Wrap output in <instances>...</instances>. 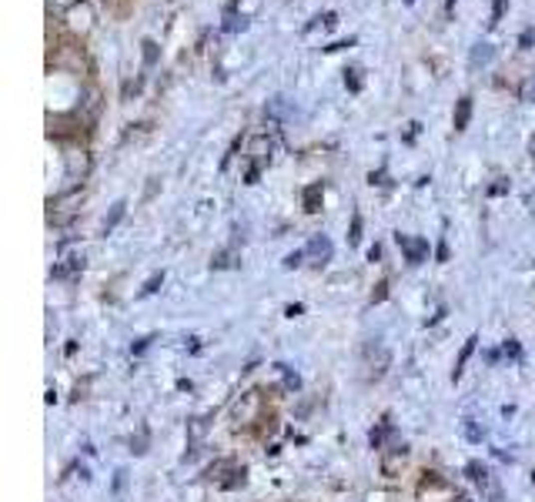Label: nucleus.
Listing matches in <instances>:
<instances>
[{"label":"nucleus","instance_id":"14","mask_svg":"<svg viewBox=\"0 0 535 502\" xmlns=\"http://www.w3.org/2000/svg\"><path fill=\"white\" fill-rule=\"evenodd\" d=\"M345 87L348 90H361V77H358V70H345Z\"/></svg>","mask_w":535,"mask_h":502},{"label":"nucleus","instance_id":"16","mask_svg":"<svg viewBox=\"0 0 535 502\" xmlns=\"http://www.w3.org/2000/svg\"><path fill=\"white\" fill-rule=\"evenodd\" d=\"M321 23H324V27H334V23H338V13H324Z\"/></svg>","mask_w":535,"mask_h":502},{"label":"nucleus","instance_id":"10","mask_svg":"<svg viewBox=\"0 0 535 502\" xmlns=\"http://www.w3.org/2000/svg\"><path fill=\"white\" fill-rule=\"evenodd\" d=\"M144 64L147 67L157 64V44H154V40H144Z\"/></svg>","mask_w":535,"mask_h":502},{"label":"nucleus","instance_id":"17","mask_svg":"<svg viewBox=\"0 0 535 502\" xmlns=\"http://www.w3.org/2000/svg\"><path fill=\"white\" fill-rule=\"evenodd\" d=\"M445 258H448V245L442 241V245H438V261H445Z\"/></svg>","mask_w":535,"mask_h":502},{"label":"nucleus","instance_id":"4","mask_svg":"<svg viewBox=\"0 0 535 502\" xmlns=\"http://www.w3.org/2000/svg\"><path fill=\"white\" fill-rule=\"evenodd\" d=\"M475 342H479V338H475V335H472V338H468L465 345H462V352H458V358H455V368H452V379H462V372H465V365H468V358H472V352H475Z\"/></svg>","mask_w":535,"mask_h":502},{"label":"nucleus","instance_id":"7","mask_svg":"<svg viewBox=\"0 0 535 502\" xmlns=\"http://www.w3.org/2000/svg\"><path fill=\"white\" fill-rule=\"evenodd\" d=\"M321 184H311V188H304V211H318V198H321Z\"/></svg>","mask_w":535,"mask_h":502},{"label":"nucleus","instance_id":"15","mask_svg":"<svg viewBox=\"0 0 535 502\" xmlns=\"http://www.w3.org/2000/svg\"><path fill=\"white\" fill-rule=\"evenodd\" d=\"M301 258H304V251H291V255L284 258V268H298V265H301Z\"/></svg>","mask_w":535,"mask_h":502},{"label":"nucleus","instance_id":"2","mask_svg":"<svg viewBox=\"0 0 535 502\" xmlns=\"http://www.w3.org/2000/svg\"><path fill=\"white\" fill-rule=\"evenodd\" d=\"M395 238H398V245L408 251V265H422L425 251H428V241H422V238H418V241H408L405 234H395Z\"/></svg>","mask_w":535,"mask_h":502},{"label":"nucleus","instance_id":"19","mask_svg":"<svg viewBox=\"0 0 535 502\" xmlns=\"http://www.w3.org/2000/svg\"><path fill=\"white\" fill-rule=\"evenodd\" d=\"M405 3H415V0H405Z\"/></svg>","mask_w":535,"mask_h":502},{"label":"nucleus","instance_id":"1","mask_svg":"<svg viewBox=\"0 0 535 502\" xmlns=\"http://www.w3.org/2000/svg\"><path fill=\"white\" fill-rule=\"evenodd\" d=\"M304 258H314L318 265H324V261L331 258V241H328L324 234H314L311 241H308V248H304Z\"/></svg>","mask_w":535,"mask_h":502},{"label":"nucleus","instance_id":"3","mask_svg":"<svg viewBox=\"0 0 535 502\" xmlns=\"http://www.w3.org/2000/svg\"><path fill=\"white\" fill-rule=\"evenodd\" d=\"M492 60H495V47L485 44V40H479V44L472 47V54H468V64L475 67V70H479V67H485V64H492Z\"/></svg>","mask_w":535,"mask_h":502},{"label":"nucleus","instance_id":"9","mask_svg":"<svg viewBox=\"0 0 535 502\" xmlns=\"http://www.w3.org/2000/svg\"><path fill=\"white\" fill-rule=\"evenodd\" d=\"M505 3H509V0H495V3H492V20H489V27H499L502 13H505Z\"/></svg>","mask_w":535,"mask_h":502},{"label":"nucleus","instance_id":"8","mask_svg":"<svg viewBox=\"0 0 535 502\" xmlns=\"http://www.w3.org/2000/svg\"><path fill=\"white\" fill-rule=\"evenodd\" d=\"M124 208H127L124 201H117V204L111 208V214H107V221H104V231H114V224H117V221L124 218Z\"/></svg>","mask_w":535,"mask_h":502},{"label":"nucleus","instance_id":"11","mask_svg":"<svg viewBox=\"0 0 535 502\" xmlns=\"http://www.w3.org/2000/svg\"><path fill=\"white\" fill-rule=\"evenodd\" d=\"M348 241H351V245H358V241H361V214H355V218H351V231H348Z\"/></svg>","mask_w":535,"mask_h":502},{"label":"nucleus","instance_id":"18","mask_svg":"<svg viewBox=\"0 0 535 502\" xmlns=\"http://www.w3.org/2000/svg\"><path fill=\"white\" fill-rule=\"evenodd\" d=\"M529 97H535V77H532V84H529Z\"/></svg>","mask_w":535,"mask_h":502},{"label":"nucleus","instance_id":"12","mask_svg":"<svg viewBox=\"0 0 535 502\" xmlns=\"http://www.w3.org/2000/svg\"><path fill=\"white\" fill-rule=\"evenodd\" d=\"M161 281H164V271H157V275H151V278H147V285H144V291H141V295H154V291H157V285H161Z\"/></svg>","mask_w":535,"mask_h":502},{"label":"nucleus","instance_id":"5","mask_svg":"<svg viewBox=\"0 0 535 502\" xmlns=\"http://www.w3.org/2000/svg\"><path fill=\"white\" fill-rule=\"evenodd\" d=\"M468 121H472V97H462L458 100V107H455V131H465Z\"/></svg>","mask_w":535,"mask_h":502},{"label":"nucleus","instance_id":"6","mask_svg":"<svg viewBox=\"0 0 535 502\" xmlns=\"http://www.w3.org/2000/svg\"><path fill=\"white\" fill-rule=\"evenodd\" d=\"M465 472H468V479L475 482V486H489V469L482 466V462H468Z\"/></svg>","mask_w":535,"mask_h":502},{"label":"nucleus","instance_id":"13","mask_svg":"<svg viewBox=\"0 0 535 502\" xmlns=\"http://www.w3.org/2000/svg\"><path fill=\"white\" fill-rule=\"evenodd\" d=\"M532 44H535V27H525L522 37H519V47H522V50H529Z\"/></svg>","mask_w":535,"mask_h":502}]
</instances>
